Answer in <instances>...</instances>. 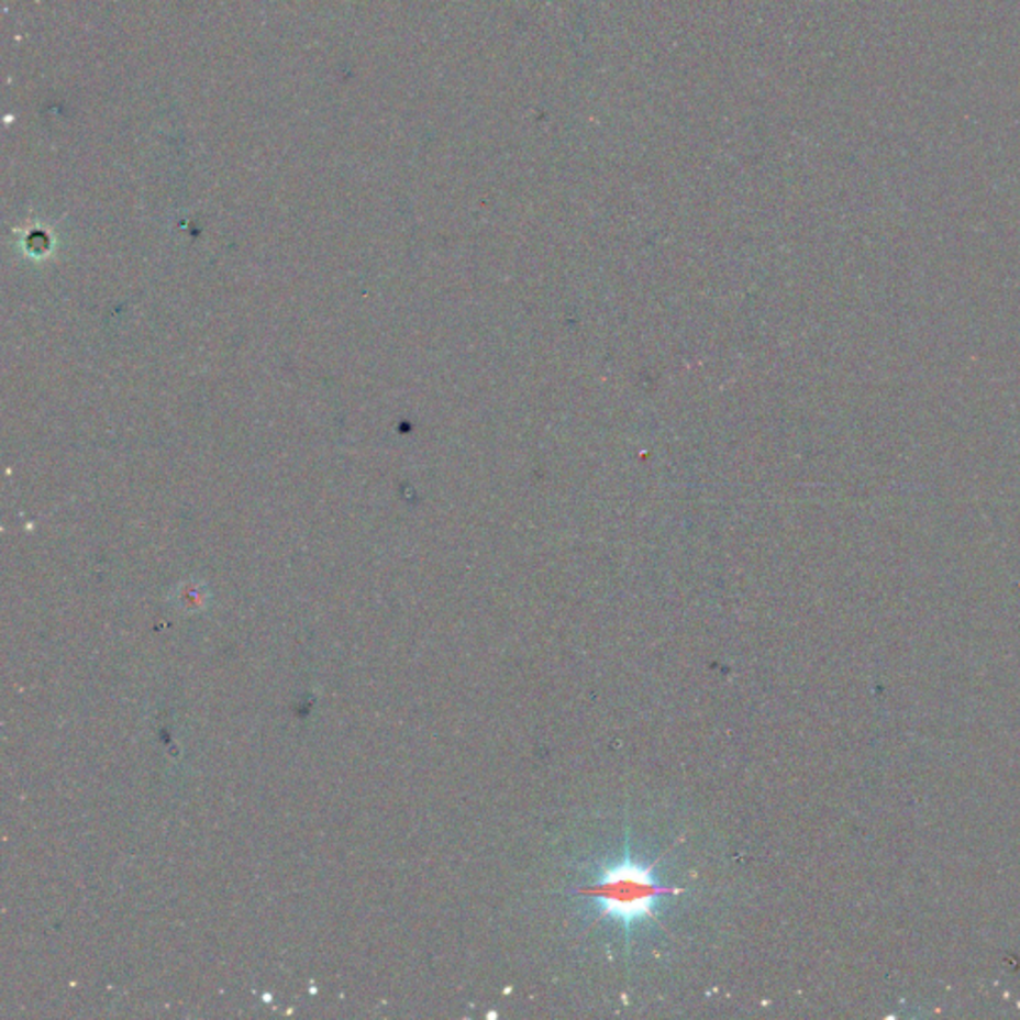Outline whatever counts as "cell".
I'll return each mask as SVG.
<instances>
[{
	"label": "cell",
	"mask_w": 1020,
	"mask_h": 1020,
	"mask_svg": "<svg viewBox=\"0 0 1020 1020\" xmlns=\"http://www.w3.org/2000/svg\"><path fill=\"white\" fill-rule=\"evenodd\" d=\"M656 867L658 861L634 857L627 845L622 857L600 865L578 895L592 901L596 921L617 923L630 939L640 927L658 923L662 903L681 892L662 883Z\"/></svg>",
	"instance_id": "1"
}]
</instances>
